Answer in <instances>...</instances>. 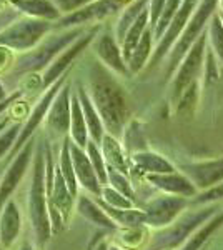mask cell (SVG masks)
<instances>
[{
    "label": "cell",
    "instance_id": "6da1fadb",
    "mask_svg": "<svg viewBox=\"0 0 223 250\" xmlns=\"http://www.w3.org/2000/svg\"><path fill=\"white\" fill-rule=\"evenodd\" d=\"M100 60H92L87 68V88L93 105L97 107L107 134L119 137L123 134L130 117V104L125 88Z\"/></svg>",
    "mask_w": 223,
    "mask_h": 250
},
{
    "label": "cell",
    "instance_id": "7a4b0ae2",
    "mask_svg": "<svg viewBox=\"0 0 223 250\" xmlns=\"http://www.w3.org/2000/svg\"><path fill=\"white\" fill-rule=\"evenodd\" d=\"M27 215L35 237V244L40 250L45 249L52 233H54L45 187V142H39L34 160H32V175L27 195Z\"/></svg>",
    "mask_w": 223,
    "mask_h": 250
},
{
    "label": "cell",
    "instance_id": "3957f363",
    "mask_svg": "<svg viewBox=\"0 0 223 250\" xmlns=\"http://www.w3.org/2000/svg\"><path fill=\"white\" fill-rule=\"evenodd\" d=\"M88 27H75V29L67 30H52L42 42L35 48H32L27 54L15 55L14 63L9 68L7 74L10 77H23V75L39 74V72H45L48 67L54 63V60L67 50L77 39H80Z\"/></svg>",
    "mask_w": 223,
    "mask_h": 250
},
{
    "label": "cell",
    "instance_id": "277c9868",
    "mask_svg": "<svg viewBox=\"0 0 223 250\" xmlns=\"http://www.w3.org/2000/svg\"><path fill=\"white\" fill-rule=\"evenodd\" d=\"M52 30L54 22L22 15L5 30L0 32V47L9 48L15 55L27 54L37 47Z\"/></svg>",
    "mask_w": 223,
    "mask_h": 250
},
{
    "label": "cell",
    "instance_id": "5b68a950",
    "mask_svg": "<svg viewBox=\"0 0 223 250\" xmlns=\"http://www.w3.org/2000/svg\"><path fill=\"white\" fill-rule=\"evenodd\" d=\"M220 0H200L195 14L192 15L188 25L183 30V34L180 35V39L175 42V45L170 50L168 57V65L165 68V80L172 79L173 74L177 72V68L180 67L182 60L185 59V55L188 54V50L193 47V43L200 39V35L206 30V23H210V20L215 14H217V5Z\"/></svg>",
    "mask_w": 223,
    "mask_h": 250
},
{
    "label": "cell",
    "instance_id": "8992f818",
    "mask_svg": "<svg viewBox=\"0 0 223 250\" xmlns=\"http://www.w3.org/2000/svg\"><path fill=\"white\" fill-rule=\"evenodd\" d=\"M220 210L222 208L218 207V205H208V207H203V208H200V210L186 213L182 219L173 222V225H170L167 230L158 233L152 242V249L165 250V249L178 247L182 242H186V239H188L193 232H197L205 222H208L215 213Z\"/></svg>",
    "mask_w": 223,
    "mask_h": 250
},
{
    "label": "cell",
    "instance_id": "52a82bcc",
    "mask_svg": "<svg viewBox=\"0 0 223 250\" xmlns=\"http://www.w3.org/2000/svg\"><path fill=\"white\" fill-rule=\"evenodd\" d=\"M125 0H95L82 9L63 15L60 20L54 22V30H67L75 27H92L99 25L112 15L120 14L125 9Z\"/></svg>",
    "mask_w": 223,
    "mask_h": 250
},
{
    "label": "cell",
    "instance_id": "ba28073f",
    "mask_svg": "<svg viewBox=\"0 0 223 250\" xmlns=\"http://www.w3.org/2000/svg\"><path fill=\"white\" fill-rule=\"evenodd\" d=\"M100 30H102V23L88 27V30L85 32L82 37L77 39L75 42L67 48V50H63L62 54L54 60V63H52V65L43 72L42 80H40V90L45 92L48 87L54 85L57 80L62 79L63 75L70 70V65L75 62L77 57L82 54L85 48H88L92 45V42L95 40V37L99 35Z\"/></svg>",
    "mask_w": 223,
    "mask_h": 250
},
{
    "label": "cell",
    "instance_id": "9c48e42d",
    "mask_svg": "<svg viewBox=\"0 0 223 250\" xmlns=\"http://www.w3.org/2000/svg\"><path fill=\"white\" fill-rule=\"evenodd\" d=\"M35 148L37 147H35V137H34L5 165V170H3L2 177H0V213H2L7 202L12 200L14 192L17 190L22 179L25 177L28 167H30L32 160H34Z\"/></svg>",
    "mask_w": 223,
    "mask_h": 250
},
{
    "label": "cell",
    "instance_id": "30bf717a",
    "mask_svg": "<svg viewBox=\"0 0 223 250\" xmlns=\"http://www.w3.org/2000/svg\"><path fill=\"white\" fill-rule=\"evenodd\" d=\"M206 43H208V34L205 30L188 50L185 59L182 60L180 67L177 68L172 82V99L175 102H178L180 95L183 94L190 83L198 80V74H200L202 67H203V60L206 57Z\"/></svg>",
    "mask_w": 223,
    "mask_h": 250
},
{
    "label": "cell",
    "instance_id": "8fae6325",
    "mask_svg": "<svg viewBox=\"0 0 223 250\" xmlns=\"http://www.w3.org/2000/svg\"><path fill=\"white\" fill-rule=\"evenodd\" d=\"M197 2H198V0H183L182 7L177 12L175 19L172 20V23H170L167 32L163 34V37L157 42V47H155V50H153L152 59H150V62L147 65L148 70H152L153 67H157L162 60L167 57L168 52L173 48L175 42L180 39V35L183 34V30L186 29V25H188L192 15L195 14L197 7H198Z\"/></svg>",
    "mask_w": 223,
    "mask_h": 250
},
{
    "label": "cell",
    "instance_id": "7c38bea8",
    "mask_svg": "<svg viewBox=\"0 0 223 250\" xmlns=\"http://www.w3.org/2000/svg\"><path fill=\"white\" fill-rule=\"evenodd\" d=\"M92 50L97 60L103 63L108 70H112L119 77H132L128 65L122 54V47L115 34L110 29H102L92 42Z\"/></svg>",
    "mask_w": 223,
    "mask_h": 250
},
{
    "label": "cell",
    "instance_id": "4fadbf2b",
    "mask_svg": "<svg viewBox=\"0 0 223 250\" xmlns=\"http://www.w3.org/2000/svg\"><path fill=\"white\" fill-rule=\"evenodd\" d=\"M186 207V197L168 195L153 199L143 207L145 212V225L155 229H163L167 225L173 224L182 210Z\"/></svg>",
    "mask_w": 223,
    "mask_h": 250
},
{
    "label": "cell",
    "instance_id": "5bb4252c",
    "mask_svg": "<svg viewBox=\"0 0 223 250\" xmlns=\"http://www.w3.org/2000/svg\"><path fill=\"white\" fill-rule=\"evenodd\" d=\"M72 92L74 88L70 85V79L62 87V90L57 94L55 100L52 102L48 114L45 119V127L57 137H68L70 132V120H72Z\"/></svg>",
    "mask_w": 223,
    "mask_h": 250
},
{
    "label": "cell",
    "instance_id": "9a60e30c",
    "mask_svg": "<svg viewBox=\"0 0 223 250\" xmlns=\"http://www.w3.org/2000/svg\"><path fill=\"white\" fill-rule=\"evenodd\" d=\"M68 139H70V137H68ZM70 154H72V164H74L79 185L88 193V195L99 199L100 193H102L103 185L100 184L99 177H97V172H95V168H93L90 159H88L87 150L79 147V145L70 140Z\"/></svg>",
    "mask_w": 223,
    "mask_h": 250
},
{
    "label": "cell",
    "instance_id": "2e32d148",
    "mask_svg": "<svg viewBox=\"0 0 223 250\" xmlns=\"http://www.w3.org/2000/svg\"><path fill=\"white\" fill-rule=\"evenodd\" d=\"M183 168L185 175L195 184L197 188H202V190L223 182V159L185 165Z\"/></svg>",
    "mask_w": 223,
    "mask_h": 250
},
{
    "label": "cell",
    "instance_id": "e0dca14e",
    "mask_svg": "<svg viewBox=\"0 0 223 250\" xmlns=\"http://www.w3.org/2000/svg\"><path fill=\"white\" fill-rule=\"evenodd\" d=\"M147 180L153 187L160 188L162 192L168 195H178V197H195L198 188L195 184L185 175V173H153L147 175Z\"/></svg>",
    "mask_w": 223,
    "mask_h": 250
},
{
    "label": "cell",
    "instance_id": "ac0fdd59",
    "mask_svg": "<svg viewBox=\"0 0 223 250\" xmlns=\"http://www.w3.org/2000/svg\"><path fill=\"white\" fill-rule=\"evenodd\" d=\"M22 232V212L14 199L9 200L0 213V245L3 249H12L19 240Z\"/></svg>",
    "mask_w": 223,
    "mask_h": 250
},
{
    "label": "cell",
    "instance_id": "d6986e66",
    "mask_svg": "<svg viewBox=\"0 0 223 250\" xmlns=\"http://www.w3.org/2000/svg\"><path fill=\"white\" fill-rule=\"evenodd\" d=\"M75 92H77V95H79L80 105H82L85 122H87V127H88V134H90V140H93L95 144L100 145L105 134H107L105 125L102 122V117H100L97 107L93 105L90 95H88V92H87V88H85L83 83H77Z\"/></svg>",
    "mask_w": 223,
    "mask_h": 250
},
{
    "label": "cell",
    "instance_id": "ffe728a7",
    "mask_svg": "<svg viewBox=\"0 0 223 250\" xmlns=\"http://www.w3.org/2000/svg\"><path fill=\"white\" fill-rule=\"evenodd\" d=\"M75 210L79 212V215H82L85 220L90 222L95 227L105 229V230H115L117 229V224L103 210V207L99 204V200H93L90 195L77 197Z\"/></svg>",
    "mask_w": 223,
    "mask_h": 250
},
{
    "label": "cell",
    "instance_id": "44dd1931",
    "mask_svg": "<svg viewBox=\"0 0 223 250\" xmlns=\"http://www.w3.org/2000/svg\"><path fill=\"white\" fill-rule=\"evenodd\" d=\"M9 5L17 9L25 17L57 22L62 19L60 10L52 0H9Z\"/></svg>",
    "mask_w": 223,
    "mask_h": 250
},
{
    "label": "cell",
    "instance_id": "7402d4cb",
    "mask_svg": "<svg viewBox=\"0 0 223 250\" xmlns=\"http://www.w3.org/2000/svg\"><path fill=\"white\" fill-rule=\"evenodd\" d=\"M130 162L137 170L147 173V175H153V173H173L175 167L168 162L165 157L155 154V152L140 150L135 152L130 157Z\"/></svg>",
    "mask_w": 223,
    "mask_h": 250
},
{
    "label": "cell",
    "instance_id": "603a6c76",
    "mask_svg": "<svg viewBox=\"0 0 223 250\" xmlns=\"http://www.w3.org/2000/svg\"><path fill=\"white\" fill-rule=\"evenodd\" d=\"M100 148H102V154L105 157V162H107V167L115 168L122 173H127L128 175V167H130V160L125 155V150L122 147V144L119 142L117 137H113L110 134H105L102 144H100Z\"/></svg>",
    "mask_w": 223,
    "mask_h": 250
},
{
    "label": "cell",
    "instance_id": "cb8c5ba5",
    "mask_svg": "<svg viewBox=\"0 0 223 250\" xmlns=\"http://www.w3.org/2000/svg\"><path fill=\"white\" fill-rule=\"evenodd\" d=\"M148 3H150V0H133L132 3H128V5L119 14V19H117L115 25H113V34H115L117 40H119L120 47H122V42H123L125 35H127V32L130 30V27L137 22V19L148 9Z\"/></svg>",
    "mask_w": 223,
    "mask_h": 250
},
{
    "label": "cell",
    "instance_id": "d4e9b609",
    "mask_svg": "<svg viewBox=\"0 0 223 250\" xmlns=\"http://www.w3.org/2000/svg\"><path fill=\"white\" fill-rule=\"evenodd\" d=\"M68 137L74 144H77L79 147L85 148L87 144L90 142V134H88V127L85 122V115L80 105L79 95H77L75 88L72 92V120H70V132Z\"/></svg>",
    "mask_w": 223,
    "mask_h": 250
},
{
    "label": "cell",
    "instance_id": "484cf974",
    "mask_svg": "<svg viewBox=\"0 0 223 250\" xmlns=\"http://www.w3.org/2000/svg\"><path fill=\"white\" fill-rule=\"evenodd\" d=\"M153 29L152 27H148L147 30H145L143 37L139 42V45H137L135 52H133L132 59L128 60V70H130L132 75L139 74V72L143 70L145 67L148 65L150 59H152V54H153Z\"/></svg>",
    "mask_w": 223,
    "mask_h": 250
},
{
    "label": "cell",
    "instance_id": "4316f807",
    "mask_svg": "<svg viewBox=\"0 0 223 250\" xmlns=\"http://www.w3.org/2000/svg\"><path fill=\"white\" fill-rule=\"evenodd\" d=\"M223 225V210L217 212L208 222H205L197 232H193L192 235L186 239L182 250H200L205 245V242L213 235Z\"/></svg>",
    "mask_w": 223,
    "mask_h": 250
},
{
    "label": "cell",
    "instance_id": "83f0119b",
    "mask_svg": "<svg viewBox=\"0 0 223 250\" xmlns=\"http://www.w3.org/2000/svg\"><path fill=\"white\" fill-rule=\"evenodd\" d=\"M57 165H59L60 172H62L63 179L67 182V187L68 190L72 192V195L79 197V180H77V175H75V168H74V164H72V154H70V139L65 137L62 142V147H60V152H59V160H57Z\"/></svg>",
    "mask_w": 223,
    "mask_h": 250
},
{
    "label": "cell",
    "instance_id": "f1b7e54d",
    "mask_svg": "<svg viewBox=\"0 0 223 250\" xmlns=\"http://www.w3.org/2000/svg\"><path fill=\"white\" fill-rule=\"evenodd\" d=\"M99 204L102 205L103 210L110 215V219L115 222L117 225H122V227H125V229H137V227L145 225L143 210H139V208H113L110 205L103 204L102 200H99Z\"/></svg>",
    "mask_w": 223,
    "mask_h": 250
},
{
    "label": "cell",
    "instance_id": "f546056e",
    "mask_svg": "<svg viewBox=\"0 0 223 250\" xmlns=\"http://www.w3.org/2000/svg\"><path fill=\"white\" fill-rule=\"evenodd\" d=\"M206 34H208L210 45H212L210 50L213 52L217 60L223 65V19L220 14H215L212 17Z\"/></svg>",
    "mask_w": 223,
    "mask_h": 250
},
{
    "label": "cell",
    "instance_id": "4dcf8cb0",
    "mask_svg": "<svg viewBox=\"0 0 223 250\" xmlns=\"http://www.w3.org/2000/svg\"><path fill=\"white\" fill-rule=\"evenodd\" d=\"M198 95H200V83L195 80L185 88V92L180 95L177 102V114L182 117H192L195 114V108L198 104Z\"/></svg>",
    "mask_w": 223,
    "mask_h": 250
},
{
    "label": "cell",
    "instance_id": "1f68e13d",
    "mask_svg": "<svg viewBox=\"0 0 223 250\" xmlns=\"http://www.w3.org/2000/svg\"><path fill=\"white\" fill-rule=\"evenodd\" d=\"M22 122H12L0 132V162H3L14 150L20 130H22Z\"/></svg>",
    "mask_w": 223,
    "mask_h": 250
},
{
    "label": "cell",
    "instance_id": "d6a6232c",
    "mask_svg": "<svg viewBox=\"0 0 223 250\" xmlns=\"http://www.w3.org/2000/svg\"><path fill=\"white\" fill-rule=\"evenodd\" d=\"M85 150H87L88 159H90L93 168H95L100 184L107 185V182H108V167H107V162H105V157L102 154L100 145L95 144L93 140H90V142L87 144V147H85Z\"/></svg>",
    "mask_w": 223,
    "mask_h": 250
},
{
    "label": "cell",
    "instance_id": "836d02e7",
    "mask_svg": "<svg viewBox=\"0 0 223 250\" xmlns=\"http://www.w3.org/2000/svg\"><path fill=\"white\" fill-rule=\"evenodd\" d=\"M182 3H183V0H167L165 9H163V12H162L160 19H158L155 29H153V39H155L157 42L163 37V34L167 32L170 23H172V20L175 19L178 9L182 7Z\"/></svg>",
    "mask_w": 223,
    "mask_h": 250
},
{
    "label": "cell",
    "instance_id": "e575fe53",
    "mask_svg": "<svg viewBox=\"0 0 223 250\" xmlns=\"http://www.w3.org/2000/svg\"><path fill=\"white\" fill-rule=\"evenodd\" d=\"M99 200H102L103 204L110 205L113 208H135L133 207V200L125 197L123 193L115 190L110 185H103L102 193H100Z\"/></svg>",
    "mask_w": 223,
    "mask_h": 250
},
{
    "label": "cell",
    "instance_id": "d590c367",
    "mask_svg": "<svg viewBox=\"0 0 223 250\" xmlns=\"http://www.w3.org/2000/svg\"><path fill=\"white\" fill-rule=\"evenodd\" d=\"M107 185H110V187H113L115 190L123 193L125 197H128V199L135 200V192H133L132 184H130V180H128L127 173H122L119 170H115V168L108 167V182H107Z\"/></svg>",
    "mask_w": 223,
    "mask_h": 250
},
{
    "label": "cell",
    "instance_id": "8d00e7d4",
    "mask_svg": "<svg viewBox=\"0 0 223 250\" xmlns=\"http://www.w3.org/2000/svg\"><path fill=\"white\" fill-rule=\"evenodd\" d=\"M223 199V182L213 185V187L206 188L200 193V195H195L192 200V204L195 205H206V204H213L217 200Z\"/></svg>",
    "mask_w": 223,
    "mask_h": 250
},
{
    "label": "cell",
    "instance_id": "74e56055",
    "mask_svg": "<svg viewBox=\"0 0 223 250\" xmlns=\"http://www.w3.org/2000/svg\"><path fill=\"white\" fill-rule=\"evenodd\" d=\"M52 2L55 3V7L60 10V14H62V17H63V15H68V14H72V12L82 9V7L95 2V0H52Z\"/></svg>",
    "mask_w": 223,
    "mask_h": 250
},
{
    "label": "cell",
    "instance_id": "f35d334b",
    "mask_svg": "<svg viewBox=\"0 0 223 250\" xmlns=\"http://www.w3.org/2000/svg\"><path fill=\"white\" fill-rule=\"evenodd\" d=\"M20 17H22V14H20L17 9H14V7L7 3V5L0 10V32L5 30L10 23H14L15 20L20 19Z\"/></svg>",
    "mask_w": 223,
    "mask_h": 250
},
{
    "label": "cell",
    "instance_id": "ab89813d",
    "mask_svg": "<svg viewBox=\"0 0 223 250\" xmlns=\"http://www.w3.org/2000/svg\"><path fill=\"white\" fill-rule=\"evenodd\" d=\"M215 55L213 52H206V57H205V82L206 83H212L215 80L218 79V72H217V62H215Z\"/></svg>",
    "mask_w": 223,
    "mask_h": 250
},
{
    "label": "cell",
    "instance_id": "60d3db41",
    "mask_svg": "<svg viewBox=\"0 0 223 250\" xmlns=\"http://www.w3.org/2000/svg\"><path fill=\"white\" fill-rule=\"evenodd\" d=\"M165 3H167V0H150L148 14H150V27H152V29H155L158 19H160L162 12L165 9Z\"/></svg>",
    "mask_w": 223,
    "mask_h": 250
},
{
    "label": "cell",
    "instance_id": "b9f144b4",
    "mask_svg": "<svg viewBox=\"0 0 223 250\" xmlns=\"http://www.w3.org/2000/svg\"><path fill=\"white\" fill-rule=\"evenodd\" d=\"M14 59H15V54L10 52L9 48L5 47H0V72H9V68L12 67L14 63Z\"/></svg>",
    "mask_w": 223,
    "mask_h": 250
},
{
    "label": "cell",
    "instance_id": "7bdbcfd3",
    "mask_svg": "<svg viewBox=\"0 0 223 250\" xmlns=\"http://www.w3.org/2000/svg\"><path fill=\"white\" fill-rule=\"evenodd\" d=\"M22 94H23V90H15L14 94H10V97L7 100H3L2 104H0V115L3 114V112H7L9 110L10 107H14L15 104L19 102V99L22 97Z\"/></svg>",
    "mask_w": 223,
    "mask_h": 250
},
{
    "label": "cell",
    "instance_id": "ee69618b",
    "mask_svg": "<svg viewBox=\"0 0 223 250\" xmlns=\"http://www.w3.org/2000/svg\"><path fill=\"white\" fill-rule=\"evenodd\" d=\"M10 97V94H9V90H7V87H5V83L0 80V104L3 102V100H7Z\"/></svg>",
    "mask_w": 223,
    "mask_h": 250
},
{
    "label": "cell",
    "instance_id": "f6af8a7d",
    "mask_svg": "<svg viewBox=\"0 0 223 250\" xmlns=\"http://www.w3.org/2000/svg\"><path fill=\"white\" fill-rule=\"evenodd\" d=\"M93 250H108V244L105 240H102V242H99V244L95 245V249Z\"/></svg>",
    "mask_w": 223,
    "mask_h": 250
},
{
    "label": "cell",
    "instance_id": "bcb514c9",
    "mask_svg": "<svg viewBox=\"0 0 223 250\" xmlns=\"http://www.w3.org/2000/svg\"><path fill=\"white\" fill-rule=\"evenodd\" d=\"M19 250H35L34 247H32L30 244H28V242H23L22 245H20V249Z\"/></svg>",
    "mask_w": 223,
    "mask_h": 250
},
{
    "label": "cell",
    "instance_id": "7dc6e473",
    "mask_svg": "<svg viewBox=\"0 0 223 250\" xmlns=\"http://www.w3.org/2000/svg\"><path fill=\"white\" fill-rule=\"evenodd\" d=\"M7 125H9V120H7V119H2V120H0V132H2L3 128L7 127Z\"/></svg>",
    "mask_w": 223,
    "mask_h": 250
},
{
    "label": "cell",
    "instance_id": "c3c4849f",
    "mask_svg": "<svg viewBox=\"0 0 223 250\" xmlns=\"http://www.w3.org/2000/svg\"><path fill=\"white\" fill-rule=\"evenodd\" d=\"M108 250H125V249H122V247H119V245H108Z\"/></svg>",
    "mask_w": 223,
    "mask_h": 250
},
{
    "label": "cell",
    "instance_id": "681fc988",
    "mask_svg": "<svg viewBox=\"0 0 223 250\" xmlns=\"http://www.w3.org/2000/svg\"><path fill=\"white\" fill-rule=\"evenodd\" d=\"M7 3H9V0H0V10H2L3 7L7 5Z\"/></svg>",
    "mask_w": 223,
    "mask_h": 250
},
{
    "label": "cell",
    "instance_id": "f907efd6",
    "mask_svg": "<svg viewBox=\"0 0 223 250\" xmlns=\"http://www.w3.org/2000/svg\"><path fill=\"white\" fill-rule=\"evenodd\" d=\"M3 167H5V160L0 162V177H2V173H3Z\"/></svg>",
    "mask_w": 223,
    "mask_h": 250
},
{
    "label": "cell",
    "instance_id": "816d5d0a",
    "mask_svg": "<svg viewBox=\"0 0 223 250\" xmlns=\"http://www.w3.org/2000/svg\"><path fill=\"white\" fill-rule=\"evenodd\" d=\"M222 5V17H223V0H220V2H218Z\"/></svg>",
    "mask_w": 223,
    "mask_h": 250
},
{
    "label": "cell",
    "instance_id": "f5cc1de1",
    "mask_svg": "<svg viewBox=\"0 0 223 250\" xmlns=\"http://www.w3.org/2000/svg\"><path fill=\"white\" fill-rule=\"evenodd\" d=\"M0 250H7V249H3V247H2V245H0Z\"/></svg>",
    "mask_w": 223,
    "mask_h": 250
},
{
    "label": "cell",
    "instance_id": "db71d44e",
    "mask_svg": "<svg viewBox=\"0 0 223 250\" xmlns=\"http://www.w3.org/2000/svg\"><path fill=\"white\" fill-rule=\"evenodd\" d=\"M222 19H223V17H222Z\"/></svg>",
    "mask_w": 223,
    "mask_h": 250
}]
</instances>
